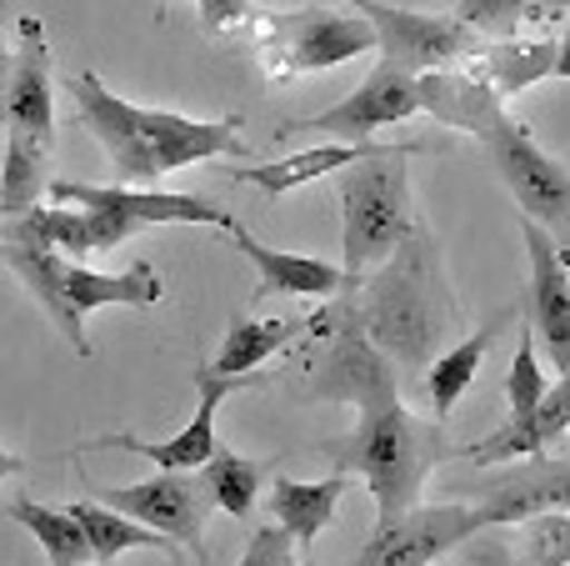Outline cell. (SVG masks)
I'll list each match as a JSON object with an SVG mask.
<instances>
[{
  "instance_id": "6da1fadb",
  "label": "cell",
  "mask_w": 570,
  "mask_h": 566,
  "mask_svg": "<svg viewBox=\"0 0 570 566\" xmlns=\"http://www.w3.org/2000/svg\"><path fill=\"white\" fill-rule=\"evenodd\" d=\"M66 90L76 100L86 130L110 156V170H116L120 186H150V180L170 176V170L200 166V160L216 156L250 160V146L240 140V116L196 120V116H176V110L136 106V100L116 96L96 70L70 76Z\"/></svg>"
},
{
  "instance_id": "7a4b0ae2",
  "label": "cell",
  "mask_w": 570,
  "mask_h": 566,
  "mask_svg": "<svg viewBox=\"0 0 570 566\" xmlns=\"http://www.w3.org/2000/svg\"><path fill=\"white\" fill-rule=\"evenodd\" d=\"M421 110L441 126H455L481 140L525 221L546 226L551 236L570 226V170L535 146V136L521 120L505 116V100H495L471 70H425Z\"/></svg>"
},
{
  "instance_id": "3957f363",
  "label": "cell",
  "mask_w": 570,
  "mask_h": 566,
  "mask_svg": "<svg viewBox=\"0 0 570 566\" xmlns=\"http://www.w3.org/2000/svg\"><path fill=\"white\" fill-rule=\"evenodd\" d=\"M351 306L365 336L385 351V361H401L421 377V361L431 367L445 326H451V296L441 281V256L421 221L401 236V246L375 266V276L351 281Z\"/></svg>"
},
{
  "instance_id": "277c9868",
  "label": "cell",
  "mask_w": 570,
  "mask_h": 566,
  "mask_svg": "<svg viewBox=\"0 0 570 566\" xmlns=\"http://www.w3.org/2000/svg\"><path fill=\"white\" fill-rule=\"evenodd\" d=\"M0 266L16 271V281L50 311L56 331L70 341L76 357H90V336H86V316L100 306H156L166 296V281L156 266L136 261L120 276L106 271H86L80 261L60 256L50 246H20V241H0Z\"/></svg>"
},
{
  "instance_id": "5b68a950",
  "label": "cell",
  "mask_w": 570,
  "mask_h": 566,
  "mask_svg": "<svg viewBox=\"0 0 570 566\" xmlns=\"http://www.w3.org/2000/svg\"><path fill=\"white\" fill-rule=\"evenodd\" d=\"M421 146H375L371 156L351 160L341 170V271L345 286L375 271L401 236L411 231V176H405V156Z\"/></svg>"
},
{
  "instance_id": "8992f818",
  "label": "cell",
  "mask_w": 570,
  "mask_h": 566,
  "mask_svg": "<svg viewBox=\"0 0 570 566\" xmlns=\"http://www.w3.org/2000/svg\"><path fill=\"white\" fill-rule=\"evenodd\" d=\"M50 201H76L96 226V251H116L146 226H220L230 231L236 216L216 201L176 196V191H146V186H90V180H50Z\"/></svg>"
},
{
  "instance_id": "52a82bcc",
  "label": "cell",
  "mask_w": 570,
  "mask_h": 566,
  "mask_svg": "<svg viewBox=\"0 0 570 566\" xmlns=\"http://www.w3.org/2000/svg\"><path fill=\"white\" fill-rule=\"evenodd\" d=\"M256 46L261 60L276 80H291L301 70H335L355 56L375 50V30L371 20L355 10H291V16H261L256 20Z\"/></svg>"
},
{
  "instance_id": "ba28073f",
  "label": "cell",
  "mask_w": 570,
  "mask_h": 566,
  "mask_svg": "<svg viewBox=\"0 0 570 566\" xmlns=\"http://www.w3.org/2000/svg\"><path fill=\"white\" fill-rule=\"evenodd\" d=\"M271 371H246V377H226L206 361L196 367V417L166 441H140L130 431H110V437H96L86 447H76L70 457H86V451H130V457H146L156 471H200L210 457L220 451V437H216V411L226 407L236 391H256L266 387Z\"/></svg>"
},
{
  "instance_id": "9c48e42d",
  "label": "cell",
  "mask_w": 570,
  "mask_h": 566,
  "mask_svg": "<svg viewBox=\"0 0 570 566\" xmlns=\"http://www.w3.org/2000/svg\"><path fill=\"white\" fill-rule=\"evenodd\" d=\"M411 116H421V76L375 60L371 76H365L351 96L315 110V116H305V120H295V126H285L281 136L311 130V136H325V140H371L375 130L401 126V120H411Z\"/></svg>"
},
{
  "instance_id": "30bf717a",
  "label": "cell",
  "mask_w": 570,
  "mask_h": 566,
  "mask_svg": "<svg viewBox=\"0 0 570 566\" xmlns=\"http://www.w3.org/2000/svg\"><path fill=\"white\" fill-rule=\"evenodd\" d=\"M375 30V50L385 66H401L411 76L445 70L475 50V30H465L455 16H425V10L381 6V0H351Z\"/></svg>"
},
{
  "instance_id": "8fae6325",
  "label": "cell",
  "mask_w": 570,
  "mask_h": 566,
  "mask_svg": "<svg viewBox=\"0 0 570 566\" xmlns=\"http://www.w3.org/2000/svg\"><path fill=\"white\" fill-rule=\"evenodd\" d=\"M475 507L471 501H435V507H421L415 501L401 517H385L381 527L371 531L361 562L355 566H431L435 557L455 552L461 541L475 537Z\"/></svg>"
},
{
  "instance_id": "7c38bea8",
  "label": "cell",
  "mask_w": 570,
  "mask_h": 566,
  "mask_svg": "<svg viewBox=\"0 0 570 566\" xmlns=\"http://www.w3.org/2000/svg\"><path fill=\"white\" fill-rule=\"evenodd\" d=\"M106 507L126 511L130 521L170 537L176 547H200V531H206V501L210 491H200V481L190 471H156L150 481H136V487H100Z\"/></svg>"
},
{
  "instance_id": "4fadbf2b",
  "label": "cell",
  "mask_w": 570,
  "mask_h": 566,
  "mask_svg": "<svg viewBox=\"0 0 570 566\" xmlns=\"http://www.w3.org/2000/svg\"><path fill=\"white\" fill-rule=\"evenodd\" d=\"M6 130H20L40 146L56 140V80H50L46 26L36 16H20V46L6 80Z\"/></svg>"
},
{
  "instance_id": "5bb4252c",
  "label": "cell",
  "mask_w": 570,
  "mask_h": 566,
  "mask_svg": "<svg viewBox=\"0 0 570 566\" xmlns=\"http://www.w3.org/2000/svg\"><path fill=\"white\" fill-rule=\"evenodd\" d=\"M521 236H525V256H531V326L541 331L546 357L566 377L570 371V271L546 226L521 216Z\"/></svg>"
},
{
  "instance_id": "9a60e30c",
  "label": "cell",
  "mask_w": 570,
  "mask_h": 566,
  "mask_svg": "<svg viewBox=\"0 0 570 566\" xmlns=\"http://www.w3.org/2000/svg\"><path fill=\"white\" fill-rule=\"evenodd\" d=\"M471 507L481 531L501 521L541 517V511H570V461H531V467L501 471Z\"/></svg>"
},
{
  "instance_id": "2e32d148",
  "label": "cell",
  "mask_w": 570,
  "mask_h": 566,
  "mask_svg": "<svg viewBox=\"0 0 570 566\" xmlns=\"http://www.w3.org/2000/svg\"><path fill=\"white\" fill-rule=\"evenodd\" d=\"M566 431H570V377L556 381L531 411H515L491 437L461 447V461H471V467H505V461H515V457H541Z\"/></svg>"
},
{
  "instance_id": "e0dca14e",
  "label": "cell",
  "mask_w": 570,
  "mask_h": 566,
  "mask_svg": "<svg viewBox=\"0 0 570 566\" xmlns=\"http://www.w3.org/2000/svg\"><path fill=\"white\" fill-rule=\"evenodd\" d=\"M236 236V251L256 266L261 276V296H335L345 291V271L331 266V261H315V256H295V251H276L266 241H256L246 226H230Z\"/></svg>"
},
{
  "instance_id": "ac0fdd59",
  "label": "cell",
  "mask_w": 570,
  "mask_h": 566,
  "mask_svg": "<svg viewBox=\"0 0 570 566\" xmlns=\"http://www.w3.org/2000/svg\"><path fill=\"white\" fill-rule=\"evenodd\" d=\"M461 66L471 70V76L481 80L495 100H505V96H521V90L535 86V80H551L556 40H515V36H505V40H491V46L475 40V50L461 60Z\"/></svg>"
},
{
  "instance_id": "d6986e66",
  "label": "cell",
  "mask_w": 570,
  "mask_h": 566,
  "mask_svg": "<svg viewBox=\"0 0 570 566\" xmlns=\"http://www.w3.org/2000/svg\"><path fill=\"white\" fill-rule=\"evenodd\" d=\"M345 487H351V471H341V467H331V477H321V481H276L271 487V521L285 527V537L301 552H311L315 537L335 521Z\"/></svg>"
},
{
  "instance_id": "ffe728a7",
  "label": "cell",
  "mask_w": 570,
  "mask_h": 566,
  "mask_svg": "<svg viewBox=\"0 0 570 566\" xmlns=\"http://www.w3.org/2000/svg\"><path fill=\"white\" fill-rule=\"evenodd\" d=\"M371 140H325V146L295 150V156L281 160H261V166H230V176L246 180V186H261L266 196H291V191L311 186V180L331 176V170H345L351 160L371 156Z\"/></svg>"
},
{
  "instance_id": "44dd1931",
  "label": "cell",
  "mask_w": 570,
  "mask_h": 566,
  "mask_svg": "<svg viewBox=\"0 0 570 566\" xmlns=\"http://www.w3.org/2000/svg\"><path fill=\"white\" fill-rule=\"evenodd\" d=\"M0 241H20V246H50L70 261L96 256V226L86 211L70 206H30L20 216H0Z\"/></svg>"
},
{
  "instance_id": "7402d4cb",
  "label": "cell",
  "mask_w": 570,
  "mask_h": 566,
  "mask_svg": "<svg viewBox=\"0 0 570 566\" xmlns=\"http://www.w3.org/2000/svg\"><path fill=\"white\" fill-rule=\"evenodd\" d=\"M505 321H511V311H505V316H491L481 331H471L461 347L441 351V357L425 367V401H431L435 417H451V411L461 407V397L471 391L475 371H481V361L491 357V347H495V336H501Z\"/></svg>"
},
{
  "instance_id": "603a6c76",
  "label": "cell",
  "mask_w": 570,
  "mask_h": 566,
  "mask_svg": "<svg viewBox=\"0 0 570 566\" xmlns=\"http://www.w3.org/2000/svg\"><path fill=\"white\" fill-rule=\"evenodd\" d=\"M76 521L80 531H86V547H90V562L110 566L120 557V552H170V557H180V547L170 537H160V531L140 527V521H130L126 511L106 507V501H76Z\"/></svg>"
},
{
  "instance_id": "cb8c5ba5",
  "label": "cell",
  "mask_w": 570,
  "mask_h": 566,
  "mask_svg": "<svg viewBox=\"0 0 570 566\" xmlns=\"http://www.w3.org/2000/svg\"><path fill=\"white\" fill-rule=\"evenodd\" d=\"M311 331V321H250V316H236L226 331V341H220V357L210 361L216 371H226V377H246V371H261V361L281 357L285 347H291L295 336H305Z\"/></svg>"
},
{
  "instance_id": "d4e9b609",
  "label": "cell",
  "mask_w": 570,
  "mask_h": 566,
  "mask_svg": "<svg viewBox=\"0 0 570 566\" xmlns=\"http://www.w3.org/2000/svg\"><path fill=\"white\" fill-rule=\"evenodd\" d=\"M10 517L40 541L50 566H86L90 562V547H86V531H80L76 511H60V507H40L30 497H16L10 501Z\"/></svg>"
},
{
  "instance_id": "484cf974",
  "label": "cell",
  "mask_w": 570,
  "mask_h": 566,
  "mask_svg": "<svg viewBox=\"0 0 570 566\" xmlns=\"http://www.w3.org/2000/svg\"><path fill=\"white\" fill-rule=\"evenodd\" d=\"M46 156L50 146L10 130L6 136V166H0V216H20L40 201L46 191Z\"/></svg>"
},
{
  "instance_id": "4316f807",
  "label": "cell",
  "mask_w": 570,
  "mask_h": 566,
  "mask_svg": "<svg viewBox=\"0 0 570 566\" xmlns=\"http://www.w3.org/2000/svg\"><path fill=\"white\" fill-rule=\"evenodd\" d=\"M266 471L271 467H261V461L236 457V451L220 447L216 457L206 461V491H210V501H216L226 517H246V511L256 507V497H261Z\"/></svg>"
},
{
  "instance_id": "83f0119b",
  "label": "cell",
  "mask_w": 570,
  "mask_h": 566,
  "mask_svg": "<svg viewBox=\"0 0 570 566\" xmlns=\"http://www.w3.org/2000/svg\"><path fill=\"white\" fill-rule=\"evenodd\" d=\"M511 566H570V511H541L521 521Z\"/></svg>"
},
{
  "instance_id": "f1b7e54d",
  "label": "cell",
  "mask_w": 570,
  "mask_h": 566,
  "mask_svg": "<svg viewBox=\"0 0 570 566\" xmlns=\"http://www.w3.org/2000/svg\"><path fill=\"white\" fill-rule=\"evenodd\" d=\"M515 321H521V311H515ZM546 391H551V387H546L541 361H535V326H531V321H521V347H515L511 377H505V401H511V417H515V411H531Z\"/></svg>"
},
{
  "instance_id": "f546056e",
  "label": "cell",
  "mask_w": 570,
  "mask_h": 566,
  "mask_svg": "<svg viewBox=\"0 0 570 566\" xmlns=\"http://www.w3.org/2000/svg\"><path fill=\"white\" fill-rule=\"evenodd\" d=\"M525 6L531 0H461V10H455V20H461L465 30H481V36H515V26H521Z\"/></svg>"
},
{
  "instance_id": "4dcf8cb0",
  "label": "cell",
  "mask_w": 570,
  "mask_h": 566,
  "mask_svg": "<svg viewBox=\"0 0 570 566\" xmlns=\"http://www.w3.org/2000/svg\"><path fill=\"white\" fill-rule=\"evenodd\" d=\"M236 566H295V541L285 537V527H261L256 537H250V547H246V557H240Z\"/></svg>"
},
{
  "instance_id": "1f68e13d",
  "label": "cell",
  "mask_w": 570,
  "mask_h": 566,
  "mask_svg": "<svg viewBox=\"0 0 570 566\" xmlns=\"http://www.w3.org/2000/svg\"><path fill=\"white\" fill-rule=\"evenodd\" d=\"M250 6H256V0H200V26H206L210 36H226L230 26H240V20L250 16Z\"/></svg>"
},
{
  "instance_id": "d6a6232c",
  "label": "cell",
  "mask_w": 570,
  "mask_h": 566,
  "mask_svg": "<svg viewBox=\"0 0 570 566\" xmlns=\"http://www.w3.org/2000/svg\"><path fill=\"white\" fill-rule=\"evenodd\" d=\"M0 20H6V6H0ZM6 80H10V50H6V30H0V126H6Z\"/></svg>"
},
{
  "instance_id": "836d02e7",
  "label": "cell",
  "mask_w": 570,
  "mask_h": 566,
  "mask_svg": "<svg viewBox=\"0 0 570 566\" xmlns=\"http://www.w3.org/2000/svg\"><path fill=\"white\" fill-rule=\"evenodd\" d=\"M551 80H570V26H566V36L556 40V66H551Z\"/></svg>"
},
{
  "instance_id": "e575fe53",
  "label": "cell",
  "mask_w": 570,
  "mask_h": 566,
  "mask_svg": "<svg viewBox=\"0 0 570 566\" xmlns=\"http://www.w3.org/2000/svg\"><path fill=\"white\" fill-rule=\"evenodd\" d=\"M20 467H26V461H20V457H10V451H0V481H6V477H16Z\"/></svg>"
},
{
  "instance_id": "d590c367",
  "label": "cell",
  "mask_w": 570,
  "mask_h": 566,
  "mask_svg": "<svg viewBox=\"0 0 570 566\" xmlns=\"http://www.w3.org/2000/svg\"><path fill=\"white\" fill-rule=\"evenodd\" d=\"M556 251H561V261H566V271H570V226L556 236Z\"/></svg>"
},
{
  "instance_id": "8d00e7d4",
  "label": "cell",
  "mask_w": 570,
  "mask_h": 566,
  "mask_svg": "<svg viewBox=\"0 0 570 566\" xmlns=\"http://www.w3.org/2000/svg\"><path fill=\"white\" fill-rule=\"evenodd\" d=\"M535 6H566V0H535Z\"/></svg>"
},
{
  "instance_id": "74e56055",
  "label": "cell",
  "mask_w": 570,
  "mask_h": 566,
  "mask_svg": "<svg viewBox=\"0 0 570 566\" xmlns=\"http://www.w3.org/2000/svg\"><path fill=\"white\" fill-rule=\"evenodd\" d=\"M566 377H570V371H566Z\"/></svg>"
},
{
  "instance_id": "f35d334b",
  "label": "cell",
  "mask_w": 570,
  "mask_h": 566,
  "mask_svg": "<svg viewBox=\"0 0 570 566\" xmlns=\"http://www.w3.org/2000/svg\"><path fill=\"white\" fill-rule=\"evenodd\" d=\"M566 6H570V0H566Z\"/></svg>"
}]
</instances>
